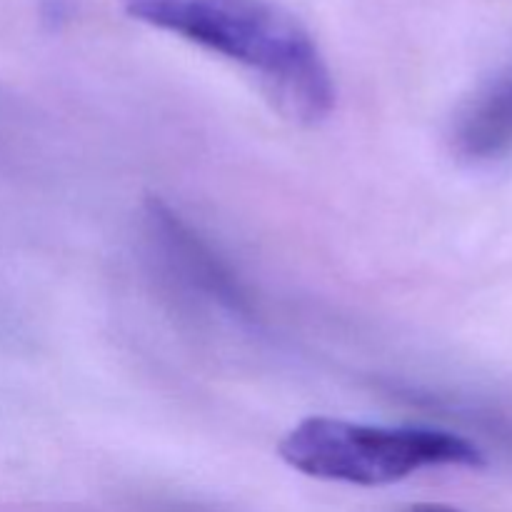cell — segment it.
Here are the masks:
<instances>
[{
  "mask_svg": "<svg viewBox=\"0 0 512 512\" xmlns=\"http://www.w3.org/2000/svg\"><path fill=\"white\" fill-rule=\"evenodd\" d=\"M138 23L248 68L285 120L318 125L335 83L310 30L275 0H120Z\"/></svg>",
  "mask_w": 512,
  "mask_h": 512,
  "instance_id": "6da1fadb",
  "label": "cell"
},
{
  "mask_svg": "<svg viewBox=\"0 0 512 512\" xmlns=\"http://www.w3.org/2000/svg\"><path fill=\"white\" fill-rule=\"evenodd\" d=\"M278 455L285 465L308 478L360 488L400 483L418 470L438 465H485L483 450L455 433L383 428L325 415H313L290 428L280 438Z\"/></svg>",
  "mask_w": 512,
  "mask_h": 512,
  "instance_id": "7a4b0ae2",
  "label": "cell"
},
{
  "mask_svg": "<svg viewBox=\"0 0 512 512\" xmlns=\"http://www.w3.org/2000/svg\"><path fill=\"white\" fill-rule=\"evenodd\" d=\"M512 145V73L485 85L460 113L453 128L455 153L488 160Z\"/></svg>",
  "mask_w": 512,
  "mask_h": 512,
  "instance_id": "3957f363",
  "label": "cell"
},
{
  "mask_svg": "<svg viewBox=\"0 0 512 512\" xmlns=\"http://www.w3.org/2000/svg\"><path fill=\"white\" fill-rule=\"evenodd\" d=\"M148 223L153 228V233L158 235L160 243L165 245L173 260H178L183 265L185 275L190 280L200 285V288H208L210 293L218 295L220 300L230 303L233 308H245L243 295H240L238 285L230 278L228 270L215 260V255L190 233L188 225L173 213L165 203L150 198L148 200Z\"/></svg>",
  "mask_w": 512,
  "mask_h": 512,
  "instance_id": "277c9868",
  "label": "cell"
},
{
  "mask_svg": "<svg viewBox=\"0 0 512 512\" xmlns=\"http://www.w3.org/2000/svg\"><path fill=\"white\" fill-rule=\"evenodd\" d=\"M410 512H460V510L450 508V505H440V503H423V505H415Z\"/></svg>",
  "mask_w": 512,
  "mask_h": 512,
  "instance_id": "5b68a950",
  "label": "cell"
}]
</instances>
